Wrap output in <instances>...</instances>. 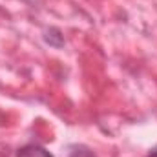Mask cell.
<instances>
[{"label":"cell","instance_id":"6da1fadb","mask_svg":"<svg viewBox=\"0 0 157 157\" xmlns=\"http://www.w3.org/2000/svg\"><path fill=\"white\" fill-rule=\"evenodd\" d=\"M17 157H53V155H51L44 146L29 143V144H24L22 148H18Z\"/></svg>","mask_w":157,"mask_h":157},{"label":"cell","instance_id":"7a4b0ae2","mask_svg":"<svg viewBox=\"0 0 157 157\" xmlns=\"http://www.w3.org/2000/svg\"><path fill=\"white\" fill-rule=\"evenodd\" d=\"M70 157H95V155L86 146H73L71 152H70Z\"/></svg>","mask_w":157,"mask_h":157},{"label":"cell","instance_id":"3957f363","mask_svg":"<svg viewBox=\"0 0 157 157\" xmlns=\"http://www.w3.org/2000/svg\"><path fill=\"white\" fill-rule=\"evenodd\" d=\"M146 157H157V144L150 150V152H148V155H146Z\"/></svg>","mask_w":157,"mask_h":157}]
</instances>
